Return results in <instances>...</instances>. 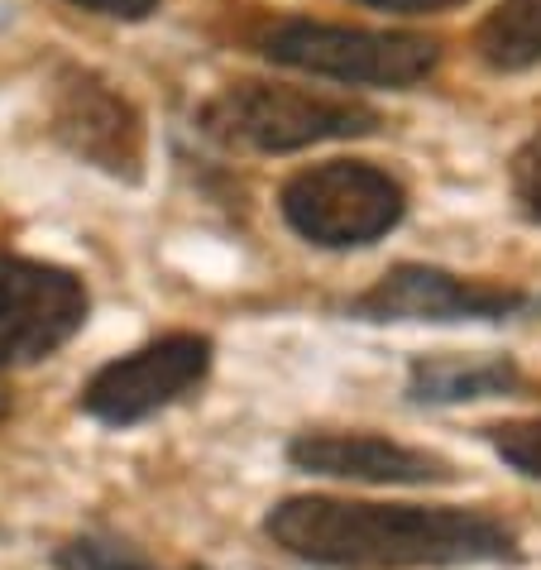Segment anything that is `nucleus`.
<instances>
[{
	"label": "nucleus",
	"mask_w": 541,
	"mask_h": 570,
	"mask_svg": "<svg viewBox=\"0 0 541 570\" xmlns=\"http://www.w3.org/2000/svg\"><path fill=\"white\" fill-rule=\"evenodd\" d=\"M283 551L316 566H484L518 561V537L499 518L445 503H364V499H283L264 518Z\"/></svg>",
	"instance_id": "nucleus-1"
},
{
	"label": "nucleus",
	"mask_w": 541,
	"mask_h": 570,
	"mask_svg": "<svg viewBox=\"0 0 541 570\" xmlns=\"http://www.w3.org/2000/svg\"><path fill=\"white\" fill-rule=\"evenodd\" d=\"M201 125L216 139H230V145L288 154V149L326 145V139L370 135L378 116L350 97H326V91L274 87V82H240L226 87L201 110Z\"/></svg>",
	"instance_id": "nucleus-2"
},
{
	"label": "nucleus",
	"mask_w": 541,
	"mask_h": 570,
	"mask_svg": "<svg viewBox=\"0 0 541 570\" xmlns=\"http://www.w3.org/2000/svg\"><path fill=\"white\" fill-rule=\"evenodd\" d=\"M264 53L283 68H302L336 82L412 87L436 68V43L422 35H374V29L288 20L264 35Z\"/></svg>",
	"instance_id": "nucleus-3"
},
{
	"label": "nucleus",
	"mask_w": 541,
	"mask_h": 570,
	"mask_svg": "<svg viewBox=\"0 0 541 570\" xmlns=\"http://www.w3.org/2000/svg\"><path fill=\"white\" fill-rule=\"evenodd\" d=\"M283 216L312 245H370L403 220V187L370 164H322L283 187Z\"/></svg>",
	"instance_id": "nucleus-4"
},
{
	"label": "nucleus",
	"mask_w": 541,
	"mask_h": 570,
	"mask_svg": "<svg viewBox=\"0 0 541 570\" xmlns=\"http://www.w3.org/2000/svg\"><path fill=\"white\" fill-rule=\"evenodd\" d=\"M87 322V288L68 268L0 255V370L68 345Z\"/></svg>",
	"instance_id": "nucleus-5"
},
{
	"label": "nucleus",
	"mask_w": 541,
	"mask_h": 570,
	"mask_svg": "<svg viewBox=\"0 0 541 570\" xmlns=\"http://www.w3.org/2000/svg\"><path fill=\"white\" fill-rule=\"evenodd\" d=\"M212 370V341L206 336H164L145 351L110 360L82 389V407L106 426H135L158 407L193 393Z\"/></svg>",
	"instance_id": "nucleus-6"
},
{
	"label": "nucleus",
	"mask_w": 541,
	"mask_h": 570,
	"mask_svg": "<svg viewBox=\"0 0 541 570\" xmlns=\"http://www.w3.org/2000/svg\"><path fill=\"white\" fill-rule=\"evenodd\" d=\"M528 307L518 288L470 283L445 268L403 264L384 274L364 297H355V316L364 322H499Z\"/></svg>",
	"instance_id": "nucleus-7"
},
{
	"label": "nucleus",
	"mask_w": 541,
	"mask_h": 570,
	"mask_svg": "<svg viewBox=\"0 0 541 570\" xmlns=\"http://www.w3.org/2000/svg\"><path fill=\"white\" fill-rule=\"evenodd\" d=\"M53 130L77 158L97 164L110 178L135 183L139 164H145V125H139L135 106L110 91L101 77L68 72L58 82L53 101Z\"/></svg>",
	"instance_id": "nucleus-8"
},
{
	"label": "nucleus",
	"mask_w": 541,
	"mask_h": 570,
	"mask_svg": "<svg viewBox=\"0 0 541 570\" xmlns=\"http://www.w3.org/2000/svg\"><path fill=\"white\" fill-rule=\"evenodd\" d=\"M288 461L307 474L355 484H451L455 465L445 455L403 446L370 432H307L288 446Z\"/></svg>",
	"instance_id": "nucleus-9"
},
{
	"label": "nucleus",
	"mask_w": 541,
	"mask_h": 570,
	"mask_svg": "<svg viewBox=\"0 0 541 570\" xmlns=\"http://www.w3.org/2000/svg\"><path fill=\"white\" fill-rule=\"evenodd\" d=\"M522 374L508 360H465V355H426L412 364L407 393L417 403H470L518 389Z\"/></svg>",
	"instance_id": "nucleus-10"
},
{
	"label": "nucleus",
	"mask_w": 541,
	"mask_h": 570,
	"mask_svg": "<svg viewBox=\"0 0 541 570\" xmlns=\"http://www.w3.org/2000/svg\"><path fill=\"white\" fill-rule=\"evenodd\" d=\"M480 58L499 72H522L541 62V0H503L480 24Z\"/></svg>",
	"instance_id": "nucleus-11"
},
{
	"label": "nucleus",
	"mask_w": 541,
	"mask_h": 570,
	"mask_svg": "<svg viewBox=\"0 0 541 570\" xmlns=\"http://www.w3.org/2000/svg\"><path fill=\"white\" fill-rule=\"evenodd\" d=\"M58 566L62 570H158L135 547L110 542V537H77V542L58 551Z\"/></svg>",
	"instance_id": "nucleus-12"
},
{
	"label": "nucleus",
	"mask_w": 541,
	"mask_h": 570,
	"mask_svg": "<svg viewBox=\"0 0 541 570\" xmlns=\"http://www.w3.org/2000/svg\"><path fill=\"white\" fill-rule=\"evenodd\" d=\"M489 441H493V451H499L513 470H522L528 480H541V417L489 426Z\"/></svg>",
	"instance_id": "nucleus-13"
},
{
	"label": "nucleus",
	"mask_w": 541,
	"mask_h": 570,
	"mask_svg": "<svg viewBox=\"0 0 541 570\" xmlns=\"http://www.w3.org/2000/svg\"><path fill=\"white\" fill-rule=\"evenodd\" d=\"M513 193L522 202V212L532 220H541V130L513 158Z\"/></svg>",
	"instance_id": "nucleus-14"
},
{
	"label": "nucleus",
	"mask_w": 541,
	"mask_h": 570,
	"mask_svg": "<svg viewBox=\"0 0 541 570\" xmlns=\"http://www.w3.org/2000/svg\"><path fill=\"white\" fill-rule=\"evenodd\" d=\"M72 6H87L97 14H120V20H145L158 0H72Z\"/></svg>",
	"instance_id": "nucleus-15"
},
{
	"label": "nucleus",
	"mask_w": 541,
	"mask_h": 570,
	"mask_svg": "<svg viewBox=\"0 0 541 570\" xmlns=\"http://www.w3.org/2000/svg\"><path fill=\"white\" fill-rule=\"evenodd\" d=\"M378 10H397V14H426V10H445V6H460V0H370Z\"/></svg>",
	"instance_id": "nucleus-16"
},
{
	"label": "nucleus",
	"mask_w": 541,
	"mask_h": 570,
	"mask_svg": "<svg viewBox=\"0 0 541 570\" xmlns=\"http://www.w3.org/2000/svg\"><path fill=\"white\" fill-rule=\"evenodd\" d=\"M10 413V399H6V393H0V417H6Z\"/></svg>",
	"instance_id": "nucleus-17"
}]
</instances>
